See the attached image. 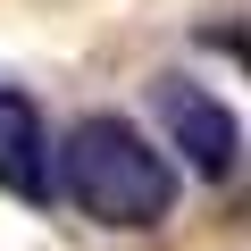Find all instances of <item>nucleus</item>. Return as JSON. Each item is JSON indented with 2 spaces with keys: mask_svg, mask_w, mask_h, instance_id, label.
<instances>
[{
  "mask_svg": "<svg viewBox=\"0 0 251 251\" xmlns=\"http://www.w3.org/2000/svg\"><path fill=\"white\" fill-rule=\"evenodd\" d=\"M59 193L92 218V226H117V234H143L176 209V168L134 134L126 117H84L67 126V143L50 159Z\"/></svg>",
  "mask_w": 251,
  "mask_h": 251,
  "instance_id": "obj_1",
  "label": "nucleus"
},
{
  "mask_svg": "<svg viewBox=\"0 0 251 251\" xmlns=\"http://www.w3.org/2000/svg\"><path fill=\"white\" fill-rule=\"evenodd\" d=\"M151 109H159L168 143L184 151V168H193L201 184H226V176L243 168V126H234V109H226L218 92H201L193 75H159V84H151Z\"/></svg>",
  "mask_w": 251,
  "mask_h": 251,
  "instance_id": "obj_2",
  "label": "nucleus"
},
{
  "mask_svg": "<svg viewBox=\"0 0 251 251\" xmlns=\"http://www.w3.org/2000/svg\"><path fill=\"white\" fill-rule=\"evenodd\" d=\"M0 193L25 201V209H50L59 176H50V126L34 109V92L0 84Z\"/></svg>",
  "mask_w": 251,
  "mask_h": 251,
  "instance_id": "obj_3",
  "label": "nucleus"
}]
</instances>
